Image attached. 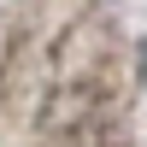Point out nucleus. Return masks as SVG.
<instances>
[{"instance_id":"nucleus-1","label":"nucleus","mask_w":147,"mask_h":147,"mask_svg":"<svg viewBox=\"0 0 147 147\" xmlns=\"http://www.w3.org/2000/svg\"><path fill=\"white\" fill-rule=\"evenodd\" d=\"M141 71H147V41H141Z\"/></svg>"}]
</instances>
